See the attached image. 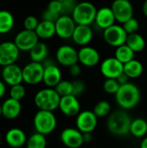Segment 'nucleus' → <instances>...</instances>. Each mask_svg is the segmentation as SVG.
<instances>
[{"mask_svg": "<svg viewBox=\"0 0 147 148\" xmlns=\"http://www.w3.org/2000/svg\"><path fill=\"white\" fill-rule=\"evenodd\" d=\"M35 31L39 38L44 40L49 39L56 35L55 23L50 21L42 20L41 22H39V24Z\"/></svg>", "mask_w": 147, "mask_h": 148, "instance_id": "b1692460", "label": "nucleus"}, {"mask_svg": "<svg viewBox=\"0 0 147 148\" xmlns=\"http://www.w3.org/2000/svg\"><path fill=\"white\" fill-rule=\"evenodd\" d=\"M72 39L79 46H87L93 39V30L90 25L76 24Z\"/></svg>", "mask_w": 147, "mask_h": 148, "instance_id": "412c9836", "label": "nucleus"}, {"mask_svg": "<svg viewBox=\"0 0 147 148\" xmlns=\"http://www.w3.org/2000/svg\"><path fill=\"white\" fill-rule=\"evenodd\" d=\"M98 117L94 111L85 110L76 116V127L83 134L92 133L97 127Z\"/></svg>", "mask_w": 147, "mask_h": 148, "instance_id": "ddd939ff", "label": "nucleus"}, {"mask_svg": "<svg viewBox=\"0 0 147 148\" xmlns=\"http://www.w3.org/2000/svg\"><path fill=\"white\" fill-rule=\"evenodd\" d=\"M6 93V83L3 81H0V99H2Z\"/></svg>", "mask_w": 147, "mask_h": 148, "instance_id": "c03bdc74", "label": "nucleus"}, {"mask_svg": "<svg viewBox=\"0 0 147 148\" xmlns=\"http://www.w3.org/2000/svg\"><path fill=\"white\" fill-rule=\"evenodd\" d=\"M59 109L61 112L68 117L77 116L81 112V105L76 96L70 95L61 97Z\"/></svg>", "mask_w": 147, "mask_h": 148, "instance_id": "a211bd4d", "label": "nucleus"}, {"mask_svg": "<svg viewBox=\"0 0 147 148\" xmlns=\"http://www.w3.org/2000/svg\"><path fill=\"white\" fill-rule=\"evenodd\" d=\"M142 11H143V14L147 17V0H145V2H144V3H143Z\"/></svg>", "mask_w": 147, "mask_h": 148, "instance_id": "49530a36", "label": "nucleus"}, {"mask_svg": "<svg viewBox=\"0 0 147 148\" xmlns=\"http://www.w3.org/2000/svg\"><path fill=\"white\" fill-rule=\"evenodd\" d=\"M131 123L132 120L129 114L123 110H118L109 115L107 126L111 134L117 136H125L130 134Z\"/></svg>", "mask_w": 147, "mask_h": 148, "instance_id": "f03ea898", "label": "nucleus"}, {"mask_svg": "<svg viewBox=\"0 0 147 148\" xmlns=\"http://www.w3.org/2000/svg\"><path fill=\"white\" fill-rule=\"evenodd\" d=\"M20 50L14 42L6 41L0 43V65L4 67L16 63L19 58Z\"/></svg>", "mask_w": 147, "mask_h": 148, "instance_id": "1a4fd4ad", "label": "nucleus"}, {"mask_svg": "<svg viewBox=\"0 0 147 148\" xmlns=\"http://www.w3.org/2000/svg\"><path fill=\"white\" fill-rule=\"evenodd\" d=\"M15 20L13 15L4 10H0V34L9 33L14 26Z\"/></svg>", "mask_w": 147, "mask_h": 148, "instance_id": "bb28decb", "label": "nucleus"}, {"mask_svg": "<svg viewBox=\"0 0 147 148\" xmlns=\"http://www.w3.org/2000/svg\"><path fill=\"white\" fill-rule=\"evenodd\" d=\"M96 13L97 9L92 3L83 1L76 4L71 16L76 24L91 25L95 21Z\"/></svg>", "mask_w": 147, "mask_h": 148, "instance_id": "20e7f679", "label": "nucleus"}, {"mask_svg": "<svg viewBox=\"0 0 147 148\" xmlns=\"http://www.w3.org/2000/svg\"><path fill=\"white\" fill-rule=\"evenodd\" d=\"M61 96L54 88H46L39 90L35 97L34 102L39 110L55 111L59 108Z\"/></svg>", "mask_w": 147, "mask_h": 148, "instance_id": "7ed1b4c3", "label": "nucleus"}, {"mask_svg": "<svg viewBox=\"0 0 147 148\" xmlns=\"http://www.w3.org/2000/svg\"><path fill=\"white\" fill-rule=\"evenodd\" d=\"M33 124L37 133L47 135L55 129L57 120L52 111L38 110L34 116Z\"/></svg>", "mask_w": 147, "mask_h": 148, "instance_id": "39448f33", "label": "nucleus"}, {"mask_svg": "<svg viewBox=\"0 0 147 148\" xmlns=\"http://www.w3.org/2000/svg\"><path fill=\"white\" fill-rule=\"evenodd\" d=\"M3 81L9 86H14L20 84L23 82V69H21L16 63L4 66L2 70Z\"/></svg>", "mask_w": 147, "mask_h": 148, "instance_id": "f3484780", "label": "nucleus"}, {"mask_svg": "<svg viewBox=\"0 0 147 148\" xmlns=\"http://www.w3.org/2000/svg\"><path fill=\"white\" fill-rule=\"evenodd\" d=\"M47 9L55 13L62 15V4L59 0H51L48 4Z\"/></svg>", "mask_w": 147, "mask_h": 148, "instance_id": "a19ab883", "label": "nucleus"}, {"mask_svg": "<svg viewBox=\"0 0 147 148\" xmlns=\"http://www.w3.org/2000/svg\"><path fill=\"white\" fill-rule=\"evenodd\" d=\"M101 72L106 79H117L124 72V64L115 56L108 57L101 62Z\"/></svg>", "mask_w": 147, "mask_h": 148, "instance_id": "f8f14e48", "label": "nucleus"}, {"mask_svg": "<svg viewBox=\"0 0 147 148\" xmlns=\"http://www.w3.org/2000/svg\"><path fill=\"white\" fill-rule=\"evenodd\" d=\"M111 9L115 16L116 21L124 23L133 17V6L129 0H113Z\"/></svg>", "mask_w": 147, "mask_h": 148, "instance_id": "9d476101", "label": "nucleus"}, {"mask_svg": "<svg viewBox=\"0 0 147 148\" xmlns=\"http://www.w3.org/2000/svg\"><path fill=\"white\" fill-rule=\"evenodd\" d=\"M127 33L124 29L123 26L113 24L106 29L103 32V37L105 42L113 47H119L126 43L127 38Z\"/></svg>", "mask_w": 147, "mask_h": 148, "instance_id": "0eeeda50", "label": "nucleus"}, {"mask_svg": "<svg viewBox=\"0 0 147 148\" xmlns=\"http://www.w3.org/2000/svg\"><path fill=\"white\" fill-rule=\"evenodd\" d=\"M140 148H147V136L143 139L140 143Z\"/></svg>", "mask_w": 147, "mask_h": 148, "instance_id": "de8ad7c7", "label": "nucleus"}, {"mask_svg": "<svg viewBox=\"0 0 147 148\" xmlns=\"http://www.w3.org/2000/svg\"><path fill=\"white\" fill-rule=\"evenodd\" d=\"M129 77L123 72L118 78H117V81L119 82V83L120 84V86L121 85H124V84H126V83H128L129 82Z\"/></svg>", "mask_w": 147, "mask_h": 148, "instance_id": "37998d69", "label": "nucleus"}, {"mask_svg": "<svg viewBox=\"0 0 147 148\" xmlns=\"http://www.w3.org/2000/svg\"><path fill=\"white\" fill-rule=\"evenodd\" d=\"M26 148H46L47 140L45 135L36 132L27 139Z\"/></svg>", "mask_w": 147, "mask_h": 148, "instance_id": "7c9ffc66", "label": "nucleus"}, {"mask_svg": "<svg viewBox=\"0 0 147 148\" xmlns=\"http://www.w3.org/2000/svg\"><path fill=\"white\" fill-rule=\"evenodd\" d=\"M38 42L39 37L36 35V31L25 29L18 32L14 38V42L20 51L29 52Z\"/></svg>", "mask_w": 147, "mask_h": 148, "instance_id": "6e6552de", "label": "nucleus"}, {"mask_svg": "<svg viewBox=\"0 0 147 148\" xmlns=\"http://www.w3.org/2000/svg\"><path fill=\"white\" fill-rule=\"evenodd\" d=\"M115 21L116 18L111 7H102L97 10L94 23L99 28L106 29L107 28L113 25Z\"/></svg>", "mask_w": 147, "mask_h": 148, "instance_id": "4be33fe9", "label": "nucleus"}, {"mask_svg": "<svg viewBox=\"0 0 147 148\" xmlns=\"http://www.w3.org/2000/svg\"><path fill=\"white\" fill-rule=\"evenodd\" d=\"M25 95H26V89L22 83L10 87V98L20 101L24 98Z\"/></svg>", "mask_w": 147, "mask_h": 148, "instance_id": "72a5a7b5", "label": "nucleus"}, {"mask_svg": "<svg viewBox=\"0 0 147 148\" xmlns=\"http://www.w3.org/2000/svg\"><path fill=\"white\" fill-rule=\"evenodd\" d=\"M42 65L44 66L42 82L48 88H55L62 81V72L56 64L51 60L46 59Z\"/></svg>", "mask_w": 147, "mask_h": 148, "instance_id": "9b49d317", "label": "nucleus"}, {"mask_svg": "<svg viewBox=\"0 0 147 148\" xmlns=\"http://www.w3.org/2000/svg\"><path fill=\"white\" fill-rule=\"evenodd\" d=\"M2 116L7 120H14L17 118L22 111V105L19 101L12 98L6 99L2 104Z\"/></svg>", "mask_w": 147, "mask_h": 148, "instance_id": "5701e85b", "label": "nucleus"}, {"mask_svg": "<svg viewBox=\"0 0 147 148\" xmlns=\"http://www.w3.org/2000/svg\"><path fill=\"white\" fill-rule=\"evenodd\" d=\"M79 62L86 67H94L100 62L101 56L98 50L90 46H83L78 50Z\"/></svg>", "mask_w": 147, "mask_h": 148, "instance_id": "6ab92c4d", "label": "nucleus"}, {"mask_svg": "<svg viewBox=\"0 0 147 148\" xmlns=\"http://www.w3.org/2000/svg\"><path fill=\"white\" fill-rule=\"evenodd\" d=\"M122 24H123L122 26H123L124 29L126 30V32L127 33V35L133 34V33H138V30L139 29V23L134 17H132V18L128 19L127 21H126Z\"/></svg>", "mask_w": 147, "mask_h": 148, "instance_id": "c9c22d12", "label": "nucleus"}, {"mask_svg": "<svg viewBox=\"0 0 147 148\" xmlns=\"http://www.w3.org/2000/svg\"><path fill=\"white\" fill-rule=\"evenodd\" d=\"M83 140H84V143L90 142L93 140L92 133H85V134H83Z\"/></svg>", "mask_w": 147, "mask_h": 148, "instance_id": "a18cd8bd", "label": "nucleus"}, {"mask_svg": "<svg viewBox=\"0 0 147 148\" xmlns=\"http://www.w3.org/2000/svg\"><path fill=\"white\" fill-rule=\"evenodd\" d=\"M2 116V105L0 104V117Z\"/></svg>", "mask_w": 147, "mask_h": 148, "instance_id": "09e8293b", "label": "nucleus"}, {"mask_svg": "<svg viewBox=\"0 0 147 148\" xmlns=\"http://www.w3.org/2000/svg\"><path fill=\"white\" fill-rule=\"evenodd\" d=\"M120 87V84L117 81V79L113 78H107L103 83V89L106 93L109 95H114L118 92L119 88Z\"/></svg>", "mask_w": 147, "mask_h": 148, "instance_id": "f704fd0d", "label": "nucleus"}, {"mask_svg": "<svg viewBox=\"0 0 147 148\" xmlns=\"http://www.w3.org/2000/svg\"><path fill=\"white\" fill-rule=\"evenodd\" d=\"M5 142L12 148H20L26 145L27 136L23 130L18 127H13L5 134Z\"/></svg>", "mask_w": 147, "mask_h": 148, "instance_id": "aec40b11", "label": "nucleus"}, {"mask_svg": "<svg viewBox=\"0 0 147 148\" xmlns=\"http://www.w3.org/2000/svg\"><path fill=\"white\" fill-rule=\"evenodd\" d=\"M126 43L135 52H141L146 48V40L139 33H133L127 36Z\"/></svg>", "mask_w": 147, "mask_h": 148, "instance_id": "cd10ccee", "label": "nucleus"}, {"mask_svg": "<svg viewBox=\"0 0 147 148\" xmlns=\"http://www.w3.org/2000/svg\"><path fill=\"white\" fill-rule=\"evenodd\" d=\"M39 24L38 19L35 16H28L23 21V27L25 29L35 31Z\"/></svg>", "mask_w": 147, "mask_h": 148, "instance_id": "4c0bfd02", "label": "nucleus"}, {"mask_svg": "<svg viewBox=\"0 0 147 148\" xmlns=\"http://www.w3.org/2000/svg\"><path fill=\"white\" fill-rule=\"evenodd\" d=\"M143 70V64L136 59H133L132 61L124 64V73L130 79H136L142 75Z\"/></svg>", "mask_w": 147, "mask_h": 148, "instance_id": "a878e982", "label": "nucleus"}, {"mask_svg": "<svg viewBox=\"0 0 147 148\" xmlns=\"http://www.w3.org/2000/svg\"><path fill=\"white\" fill-rule=\"evenodd\" d=\"M61 141L68 148H79L84 144L83 133L77 127H67L61 133Z\"/></svg>", "mask_w": 147, "mask_h": 148, "instance_id": "dca6fc26", "label": "nucleus"}, {"mask_svg": "<svg viewBox=\"0 0 147 148\" xmlns=\"http://www.w3.org/2000/svg\"><path fill=\"white\" fill-rule=\"evenodd\" d=\"M62 4V15L71 16L76 4L78 3L76 0H59Z\"/></svg>", "mask_w": 147, "mask_h": 148, "instance_id": "e433bc0d", "label": "nucleus"}, {"mask_svg": "<svg viewBox=\"0 0 147 148\" xmlns=\"http://www.w3.org/2000/svg\"><path fill=\"white\" fill-rule=\"evenodd\" d=\"M60 14H57V13H55L49 10H46L43 11L42 13V20H46V21H50V22H53V23H55L57 21V19L60 17Z\"/></svg>", "mask_w": 147, "mask_h": 148, "instance_id": "ea45409f", "label": "nucleus"}, {"mask_svg": "<svg viewBox=\"0 0 147 148\" xmlns=\"http://www.w3.org/2000/svg\"><path fill=\"white\" fill-rule=\"evenodd\" d=\"M130 134L136 138L145 137L147 134V121L145 119L137 118L132 121Z\"/></svg>", "mask_w": 147, "mask_h": 148, "instance_id": "c85d7f7f", "label": "nucleus"}, {"mask_svg": "<svg viewBox=\"0 0 147 148\" xmlns=\"http://www.w3.org/2000/svg\"><path fill=\"white\" fill-rule=\"evenodd\" d=\"M1 142H2V137H1V135H0V144H1Z\"/></svg>", "mask_w": 147, "mask_h": 148, "instance_id": "8fccbe9b", "label": "nucleus"}, {"mask_svg": "<svg viewBox=\"0 0 147 148\" xmlns=\"http://www.w3.org/2000/svg\"><path fill=\"white\" fill-rule=\"evenodd\" d=\"M72 82H73V95L78 97L79 95L83 94V92L85 91L86 85L81 80H75Z\"/></svg>", "mask_w": 147, "mask_h": 148, "instance_id": "58836bf2", "label": "nucleus"}, {"mask_svg": "<svg viewBox=\"0 0 147 148\" xmlns=\"http://www.w3.org/2000/svg\"><path fill=\"white\" fill-rule=\"evenodd\" d=\"M54 88L61 97L73 95V82L67 80H62Z\"/></svg>", "mask_w": 147, "mask_h": 148, "instance_id": "2f4dec72", "label": "nucleus"}, {"mask_svg": "<svg viewBox=\"0 0 147 148\" xmlns=\"http://www.w3.org/2000/svg\"><path fill=\"white\" fill-rule=\"evenodd\" d=\"M49 48L46 43L38 42L29 51V57L32 62L42 63L48 57Z\"/></svg>", "mask_w": 147, "mask_h": 148, "instance_id": "393cba45", "label": "nucleus"}, {"mask_svg": "<svg viewBox=\"0 0 147 148\" xmlns=\"http://www.w3.org/2000/svg\"><path fill=\"white\" fill-rule=\"evenodd\" d=\"M94 113L98 118H102L107 116L111 113V105L107 101H99L94 108Z\"/></svg>", "mask_w": 147, "mask_h": 148, "instance_id": "473e14b6", "label": "nucleus"}, {"mask_svg": "<svg viewBox=\"0 0 147 148\" xmlns=\"http://www.w3.org/2000/svg\"><path fill=\"white\" fill-rule=\"evenodd\" d=\"M55 23L56 35L62 39L72 38L76 23L69 15H61Z\"/></svg>", "mask_w": 147, "mask_h": 148, "instance_id": "4468645a", "label": "nucleus"}, {"mask_svg": "<svg viewBox=\"0 0 147 148\" xmlns=\"http://www.w3.org/2000/svg\"><path fill=\"white\" fill-rule=\"evenodd\" d=\"M115 100L121 108L125 110L132 109L140 101V91L135 84L128 82L120 87L115 94Z\"/></svg>", "mask_w": 147, "mask_h": 148, "instance_id": "f257e3e1", "label": "nucleus"}, {"mask_svg": "<svg viewBox=\"0 0 147 148\" xmlns=\"http://www.w3.org/2000/svg\"><path fill=\"white\" fill-rule=\"evenodd\" d=\"M81 73V68L78 63H75L69 67V74L73 77H78Z\"/></svg>", "mask_w": 147, "mask_h": 148, "instance_id": "79ce46f5", "label": "nucleus"}, {"mask_svg": "<svg viewBox=\"0 0 147 148\" xmlns=\"http://www.w3.org/2000/svg\"><path fill=\"white\" fill-rule=\"evenodd\" d=\"M56 61L62 66L70 67L79 62L78 51L70 45L60 46L55 53Z\"/></svg>", "mask_w": 147, "mask_h": 148, "instance_id": "2eb2a0df", "label": "nucleus"}, {"mask_svg": "<svg viewBox=\"0 0 147 148\" xmlns=\"http://www.w3.org/2000/svg\"><path fill=\"white\" fill-rule=\"evenodd\" d=\"M44 66L41 62H30L23 68V82L29 85H36L42 82Z\"/></svg>", "mask_w": 147, "mask_h": 148, "instance_id": "423d86ee", "label": "nucleus"}, {"mask_svg": "<svg viewBox=\"0 0 147 148\" xmlns=\"http://www.w3.org/2000/svg\"><path fill=\"white\" fill-rule=\"evenodd\" d=\"M134 55L135 52L126 43L117 47L114 53V56L123 64L134 59Z\"/></svg>", "mask_w": 147, "mask_h": 148, "instance_id": "c756f323", "label": "nucleus"}]
</instances>
